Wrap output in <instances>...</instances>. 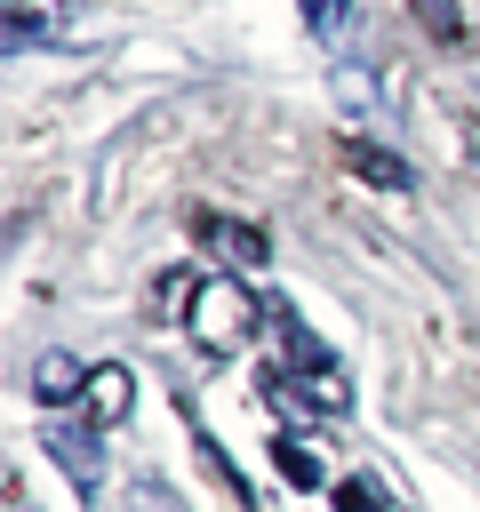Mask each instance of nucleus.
I'll use <instances>...</instances> for the list:
<instances>
[{
    "label": "nucleus",
    "instance_id": "obj_1",
    "mask_svg": "<svg viewBox=\"0 0 480 512\" xmlns=\"http://www.w3.org/2000/svg\"><path fill=\"white\" fill-rule=\"evenodd\" d=\"M168 304H184V328L208 344V352H240L256 328H264V304L240 288V280H224V272H184V280H168Z\"/></svg>",
    "mask_w": 480,
    "mask_h": 512
},
{
    "label": "nucleus",
    "instance_id": "obj_2",
    "mask_svg": "<svg viewBox=\"0 0 480 512\" xmlns=\"http://www.w3.org/2000/svg\"><path fill=\"white\" fill-rule=\"evenodd\" d=\"M192 232H200V240H208V248H216L224 264H240V272L272 264V240H264V232H256L248 216H216V208H200V216H192Z\"/></svg>",
    "mask_w": 480,
    "mask_h": 512
},
{
    "label": "nucleus",
    "instance_id": "obj_3",
    "mask_svg": "<svg viewBox=\"0 0 480 512\" xmlns=\"http://www.w3.org/2000/svg\"><path fill=\"white\" fill-rule=\"evenodd\" d=\"M32 40H88V24H64L56 0H8V56H24Z\"/></svg>",
    "mask_w": 480,
    "mask_h": 512
},
{
    "label": "nucleus",
    "instance_id": "obj_4",
    "mask_svg": "<svg viewBox=\"0 0 480 512\" xmlns=\"http://www.w3.org/2000/svg\"><path fill=\"white\" fill-rule=\"evenodd\" d=\"M272 328H280V360H288V376H344V368H336V352H328V344H320L288 304L272 312Z\"/></svg>",
    "mask_w": 480,
    "mask_h": 512
},
{
    "label": "nucleus",
    "instance_id": "obj_5",
    "mask_svg": "<svg viewBox=\"0 0 480 512\" xmlns=\"http://www.w3.org/2000/svg\"><path fill=\"white\" fill-rule=\"evenodd\" d=\"M344 160H352V176H368L376 192H408V184H416V168H408L400 152H384L376 136H344Z\"/></svg>",
    "mask_w": 480,
    "mask_h": 512
},
{
    "label": "nucleus",
    "instance_id": "obj_6",
    "mask_svg": "<svg viewBox=\"0 0 480 512\" xmlns=\"http://www.w3.org/2000/svg\"><path fill=\"white\" fill-rule=\"evenodd\" d=\"M88 376H96V368H80L72 352H40V360H32V400H40V408H64V400L88 392Z\"/></svg>",
    "mask_w": 480,
    "mask_h": 512
},
{
    "label": "nucleus",
    "instance_id": "obj_7",
    "mask_svg": "<svg viewBox=\"0 0 480 512\" xmlns=\"http://www.w3.org/2000/svg\"><path fill=\"white\" fill-rule=\"evenodd\" d=\"M40 448H48V456H56V464H64L80 488H96V480H104V448H96L88 432H72V424H48V432H40Z\"/></svg>",
    "mask_w": 480,
    "mask_h": 512
},
{
    "label": "nucleus",
    "instance_id": "obj_8",
    "mask_svg": "<svg viewBox=\"0 0 480 512\" xmlns=\"http://www.w3.org/2000/svg\"><path fill=\"white\" fill-rule=\"evenodd\" d=\"M128 408H136V384H128V368L104 360V368L88 376V416H96V424H120Z\"/></svg>",
    "mask_w": 480,
    "mask_h": 512
},
{
    "label": "nucleus",
    "instance_id": "obj_9",
    "mask_svg": "<svg viewBox=\"0 0 480 512\" xmlns=\"http://www.w3.org/2000/svg\"><path fill=\"white\" fill-rule=\"evenodd\" d=\"M272 464H280V480H288V488H328V472H320L312 440H280V448H272Z\"/></svg>",
    "mask_w": 480,
    "mask_h": 512
},
{
    "label": "nucleus",
    "instance_id": "obj_10",
    "mask_svg": "<svg viewBox=\"0 0 480 512\" xmlns=\"http://www.w3.org/2000/svg\"><path fill=\"white\" fill-rule=\"evenodd\" d=\"M416 16H424V32L432 40H464V16H456V0H408Z\"/></svg>",
    "mask_w": 480,
    "mask_h": 512
},
{
    "label": "nucleus",
    "instance_id": "obj_11",
    "mask_svg": "<svg viewBox=\"0 0 480 512\" xmlns=\"http://www.w3.org/2000/svg\"><path fill=\"white\" fill-rule=\"evenodd\" d=\"M328 496H336V512H392V504L376 496V480H336Z\"/></svg>",
    "mask_w": 480,
    "mask_h": 512
}]
</instances>
